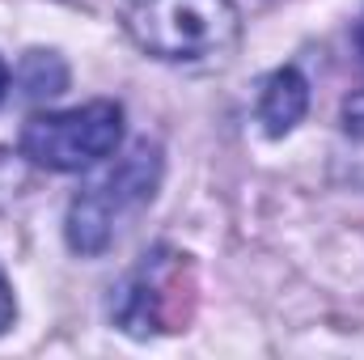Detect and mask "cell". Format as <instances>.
<instances>
[{
  "label": "cell",
  "instance_id": "2",
  "mask_svg": "<svg viewBox=\"0 0 364 360\" xmlns=\"http://www.w3.org/2000/svg\"><path fill=\"white\" fill-rule=\"evenodd\" d=\"M157 182H161V149L140 140L132 153H123L110 170H102L97 179H90L68 203V246L77 255H102L119 225L140 212L153 195H157Z\"/></svg>",
  "mask_w": 364,
  "mask_h": 360
},
{
  "label": "cell",
  "instance_id": "3",
  "mask_svg": "<svg viewBox=\"0 0 364 360\" xmlns=\"http://www.w3.org/2000/svg\"><path fill=\"white\" fill-rule=\"evenodd\" d=\"M123 140V106L119 102H85L77 110H43L21 127V153L55 174H77L106 162Z\"/></svg>",
  "mask_w": 364,
  "mask_h": 360
},
{
  "label": "cell",
  "instance_id": "1",
  "mask_svg": "<svg viewBox=\"0 0 364 360\" xmlns=\"http://www.w3.org/2000/svg\"><path fill=\"white\" fill-rule=\"evenodd\" d=\"M119 17L132 43L166 64H225L242 38L233 0H119Z\"/></svg>",
  "mask_w": 364,
  "mask_h": 360
},
{
  "label": "cell",
  "instance_id": "4",
  "mask_svg": "<svg viewBox=\"0 0 364 360\" xmlns=\"http://www.w3.org/2000/svg\"><path fill=\"white\" fill-rule=\"evenodd\" d=\"M182 297H186V255L157 246L114 288L110 318H114V327H123L136 339L178 331V322L186 318Z\"/></svg>",
  "mask_w": 364,
  "mask_h": 360
},
{
  "label": "cell",
  "instance_id": "10",
  "mask_svg": "<svg viewBox=\"0 0 364 360\" xmlns=\"http://www.w3.org/2000/svg\"><path fill=\"white\" fill-rule=\"evenodd\" d=\"M4 90H9V68H4V60H0V102H4Z\"/></svg>",
  "mask_w": 364,
  "mask_h": 360
},
{
  "label": "cell",
  "instance_id": "5",
  "mask_svg": "<svg viewBox=\"0 0 364 360\" xmlns=\"http://www.w3.org/2000/svg\"><path fill=\"white\" fill-rule=\"evenodd\" d=\"M309 110V81L296 68H275L259 93V123L267 136H288Z\"/></svg>",
  "mask_w": 364,
  "mask_h": 360
},
{
  "label": "cell",
  "instance_id": "6",
  "mask_svg": "<svg viewBox=\"0 0 364 360\" xmlns=\"http://www.w3.org/2000/svg\"><path fill=\"white\" fill-rule=\"evenodd\" d=\"M17 85L26 97H55L68 85V68L55 51H26V60L17 68Z\"/></svg>",
  "mask_w": 364,
  "mask_h": 360
},
{
  "label": "cell",
  "instance_id": "7",
  "mask_svg": "<svg viewBox=\"0 0 364 360\" xmlns=\"http://www.w3.org/2000/svg\"><path fill=\"white\" fill-rule=\"evenodd\" d=\"M343 132H348L352 140H360V144H364V90L352 93V97L343 102Z\"/></svg>",
  "mask_w": 364,
  "mask_h": 360
},
{
  "label": "cell",
  "instance_id": "8",
  "mask_svg": "<svg viewBox=\"0 0 364 360\" xmlns=\"http://www.w3.org/2000/svg\"><path fill=\"white\" fill-rule=\"evenodd\" d=\"M13 318H17V301H13V288H9V280L0 271V335L13 327Z\"/></svg>",
  "mask_w": 364,
  "mask_h": 360
},
{
  "label": "cell",
  "instance_id": "9",
  "mask_svg": "<svg viewBox=\"0 0 364 360\" xmlns=\"http://www.w3.org/2000/svg\"><path fill=\"white\" fill-rule=\"evenodd\" d=\"M356 55H360V64H364V13H360V21H356Z\"/></svg>",
  "mask_w": 364,
  "mask_h": 360
}]
</instances>
